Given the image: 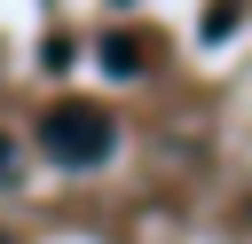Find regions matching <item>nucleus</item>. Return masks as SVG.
Returning <instances> with one entry per match:
<instances>
[{"mask_svg": "<svg viewBox=\"0 0 252 244\" xmlns=\"http://www.w3.org/2000/svg\"><path fill=\"white\" fill-rule=\"evenodd\" d=\"M39 142H47V157H55V165L87 173V165H102V157L118 150V126H110V110H102V102H55V110L39 118Z\"/></svg>", "mask_w": 252, "mask_h": 244, "instance_id": "obj_1", "label": "nucleus"}, {"mask_svg": "<svg viewBox=\"0 0 252 244\" xmlns=\"http://www.w3.org/2000/svg\"><path fill=\"white\" fill-rule=\"evenodd\" d=\"M102 55H110V71H118V79H126V71H142V47H134V39H110Z\"/></svg>", "mask_w": 252, "mask_h": 244, "instance_id": "obj_2", "label": "nucleus"}, {"mask_svg": "<svg viewBox=\"0 0 252 244\" xmlns=\"http://www.w3.org/2000/svg\"><path fill=\"white\" fill-rule=\"evenodd\" d=\"M8 165H16V142H8V134H0V181H8Z\"/></svg>", "mask_w": 252, "mask_h": 244, "instance_id": "obj_3", "label": "nucleus"}]
</instances>
